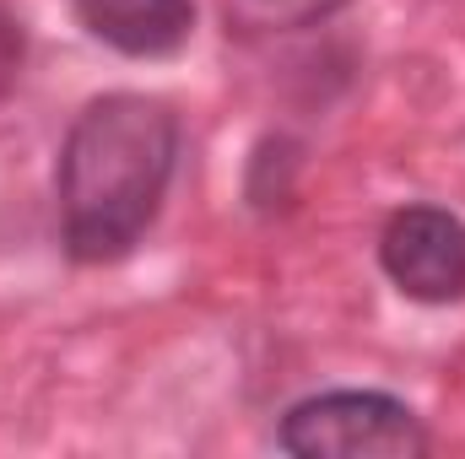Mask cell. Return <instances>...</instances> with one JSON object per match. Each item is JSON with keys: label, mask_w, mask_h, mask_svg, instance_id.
<instances>
[{"label": "cell", "mask_w": 465, "mask_h": 459, "mask_svg": "<svg viewBox=\"0 0 465 459\" xmlns=\"http://www.w3.org/2000/svg\"><path fill=\"white\" fill-rule=\"evenodd\" d=\"M276 444L298 459H417L428 427L384 389H325L282 416Z\"/></svg>", "instance_id": "2"}, {"label": "cell", "mask_w": 465, "mask_h": 459, "mask_svg": "<svg viewBox=\"0 0 465 459\" xmlns=\"http://www.w3.org/2000/svg\"><path fill=\"white\" fill-rule=\"evenodd\" d=\"M271 5H287V11H298V16H314V11H331L336 0H271Z\"/></svg>", "instance_id": "5"}, {"label": "cell", "mask_w": 465, "mask_h": 459, "mask_svg": "<svg viewBox=\"0 0 465 459\" xmlns=\"http://www.w3.org/2000/svg\"><path fill=\"white\" fill-rule=\"evenodd\" d=\"M76 22L130 60H168L195 33V0H76Z\"/></svg>", "instance_id": "4"}, {"label": "cell", "mask_w": 465, "mask_h": 459, "mask_svg": "<svg viewBox=\"0 0 465 459\" xmlns=\"http://www.w3.org/2000/svg\"><path fill=\"white\" fill-rule=\"evenodd\" d=\"M179 168V114L146 93H104L65 130L54 190L76 265L124 259L163 211Z\"/></svg>", "instance_id": "1"}, {"label": "cell", "mask_w": 465, "mask_h": 459, "mask_svg": "<svg viewBox=\"0 0 465 459\" xmlns=\"http://www.w3.org/2000/svg\"><path fill=\"white\" fill-rule=\"evenodd\" d=\"M384 276L428 308L465 298V222L444 206H401L379 232Z\"/></svg>", "instance_id": "3"}]
</instances>
